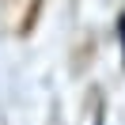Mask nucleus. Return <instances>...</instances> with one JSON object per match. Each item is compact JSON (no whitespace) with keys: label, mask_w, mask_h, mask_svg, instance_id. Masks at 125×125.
I'll return each instance as SVG.
<instances>
[{"label":"nucleus","mask_w":125,"mask_h":125,"mask_svg":"<svg viewBox=\"0 0 125 125\" xmlns=\"http://www.w3.org/2000/svg\"><path fill=\"white\" fill-rule=\"evenodd\" d=\"M117 38H121V53H125V15L117 19Z\"/></svg>","instance_id":"1"}]
</instances>
